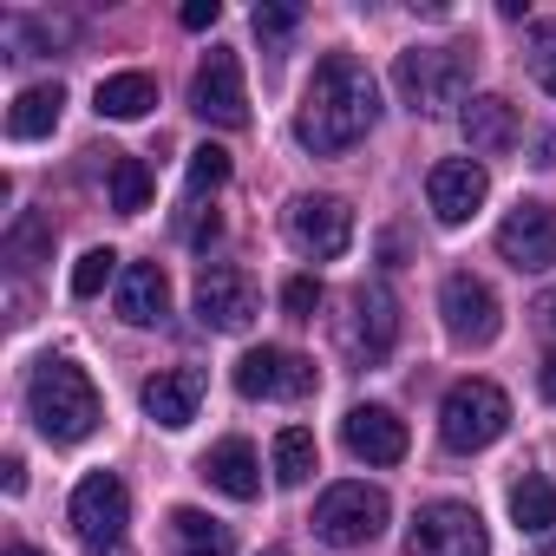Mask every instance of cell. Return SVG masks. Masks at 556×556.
Wrapping results in <instances>:
<instances>
[{"label":"cell","mask_w":556,"mask_h":556,"mask_svg":"<svg viewBox=\"0 0 556 556\" xmlns=\"http://www.w3.org/2000/svg\"><path fill=\"white\" fill-rule=\"evenodd\" d=\"M380 118V86L374 73L354 60V53H328L302 92V112H295V138L315 151V157H341L354 151Z\"/></svg>","instance_id":"obj_1"},{"label":"cell","mask_w":556,"mask_h":556,"mask_svg":"<svg viewBox=\"0 0 556 556\" xmlns=\"http://www.w3.org/2000/svg\"><path fill=\"white\" fill-rule=\"evenodd\" d=\"M27 413L53 445H79V439L99 432L105 400H99V387L79 361H40L34 380H27Z\"/></svg>","instance_id":"obj_2"},{"label":"cell","mask_w":556,"mask_h":556,"mask_svg":"<svg viewBox=\"0 0 556 556\" xmlns=\"http://www.w3.org/2000/svg\"><path fill=\"white\" fill-rule=\"evenodd\" d=\"M387 517H393V504H387V491L367 484V478L328 484V491L315 497V536L334 543V549H361V543H374V536L387 530Z\"/></svg>","instance_id":"obj_3"},{"label":"cell","mask_w":556,"mask_h":556,"mask_svg":"<svg viewBox=\"0 0 556 556\" xmlns=\"http://www.w3.org/2000/svg\"><path fill=\"white\" fill-rule=\"evenodd\" d=\"M510 432V400H504V387H491V380H458L452 393H445V406H439V439L452 445V452H484V445H497Z\"/></svg>","instance_id":"obj_4"},{"label":"cell","mask_w":556,"mask_h":556,"mask_svg":"<svg viewBox=\"0 0 556 556\" xmlns=\"http://www.w3.org/2000/svg\"><path fill=\"white\" fill-rule=\"evenodd\" d=\"M393 86L413 112H445V105H465V53L452 47H413L393 60Z\"/></svg>","instance_id":"obj_5"},{"label":"cell","mask_w":556,"mask_h":556,"mask_svg":"<svg viewBox=\"0 0 556 556\" xmlns=\"http://www.w3.org/2000/svg\"><path fill=\"white\" fill-rule=\"evenodd\" d=\"M406 549L413 556H491V536H484V517L458 497H439L413 517L406 530Z\"/></svg>","instance_id":"obj_6"},{"label":"cell","mask_w":556,"mask_h":556,"mask_svg":"<svg viewBox=\"0 0 556 556\" xmlns=\"http://www.w3.org/2000/svg\"><path fill=\"white\" fill-rule=\"evenodd\" d=\"M190 112L223 125V131H242L249 125V86H242V60L229 47H210L197 79H190Z\"/></svg>","instance_id":"obj_7"},{"label":"cell","mask_w":556,"mask_h":556,"mask_svg":"<svg viewBox=\"0 0 556 556\" xmlns=\"http://www.w3.org/2000/svg\"><path fill=\"white\" fill-rule=\"evenodd\" d=\"M66 517H73V530H79L86 549L125 543V523H131V491H125V478H118V471H92V478H79Z\"/></svg>","instance_id":"obj_8"},{"label":"cell","mask_w":556,"mask_h":556,"mask_svg":"<svg viewBox=\"0 0 556 556\" xmlns=\"http://www.w3.org/2000/svg\"><path fill=\"white\" fill-rule=\"evenodd\" d=\"M255 308H262V295H255V282H249V268H236V262H203V275H197V321H203V328L242 334V328L255 321Z\"/></svg>","instance_id":"obj_9"},{"label":"cell","mask_w":556,"mask_h":556,"mask_svg":"<svg viewBox=\"0 0 556 556\" xmlns=\"http://www.w3.org/2000/svg\"><path fill=\"white\" fill-rule=\"evenodd\" d=\"M439 315H445V334H452L458 348H491V341H497V328H504L491 282H478L471 268L445 275V289H439Z\"/></svg>","instance_id":"obj_10"},{"label":"cell","mask_w":556,"mask_h":556,"mask_svg":"<svg viewBox=\"0 0 556 556\" xmlns=\"http://www.w3.org/2000/svg\"><path fill=\"white\" fill-rule=\"evenodd\" d=\"M236 393L242 400H308L315 393V361L289 348H249L236 361Z\"/></svg>","instance_id":"obj_11"},{"label":"cell","mask_w":556,"mask_h":556,"mask_svg":"<svg viewBox=\"0 0 556 556\" xmlns=\"http://www.w3.org/2000/svg\"><path fill=\"white\" fill-rule=\"evenodd\" d=\"M497 255H504L517 275H543V268H556V210L536 203V197H523V203L497 223Z\"/></svg>","instance_id":"obj_12"},{"label":"cell","mask_w":556,"mask_h":556,"mask_svg":"<svg viewBox=\"0 0 556 556\" xmlns=\"http://www.w3.org/2000/svg\"><path fill=\"white\" fill-rule=\"evenodd\" d=\"M289 242L315 262H334L354 249V210L341 197H295L289 203Z\"/></svg>","instance_id":"obj_13"},{"label":"cell","mask_w":556,"mask_h":556,"mask_svg":"<svg viewBox=\"0 0 556 556\" xmlns=\"http://www.w3.org/2000/svg\"><path fill=\"white\" fill-rule=\"evenodd\" d=\"M484 197H491V177H484L478 157H445V164H432V177H426V203H432V216L452 223V229L471 223Z\"/></svg>","instance_id":"obj_14"},{"label":"cell","mask_w":556,"mask_h":556,"mask_svg":"<svg viewBox=\"0 0 556 556\" xmlns=\"http://www.w3.org/2000/svg\"><path fill=\"white\" fill-rule=\"evenodd\" d=\"M203 367H157L151 380H144V413L164 426V432H184L190 419H197V406H203Z\"/></svg>","instance_id":"obj_15"},{"label":"cell","mask_w":556,"mask_h":556,"mask_svg":"<svg viewBox=\"0 0 556 556\" xmlns=\"http://www.w3.org/2000/svg\"><path fill=\"white\" fill-rule=\"evenodd\" d=\"M393 341H400V302H393V289H380V282H367V289L354 295V321H348V348H354L361 361H387V354H393Z\"/></svg>","instance_id":"obj_16"},{"label":"cell","mask_w":556,"mask_h":556,"mask_svg":"<svg viewBox=\"0 0 556 556\" xmlns=\"http://www.w3.org/2000/svg\"><path fill=\"white\" fill-rule=\"evenodd\" d=\"M341 439H348V452L367 458V465H400V458H406V419H400L393 406H354L348 426H341Z\"/></svg>","instance_id":"obj_17"},{"label":"cell","mask_w":556,"mask_h":556,"mask_svg":"<svg viewBox=\"0 0 556 556\" xmlns=\"http://www.w3.org/2000/svg\"><path fill=\"white\" fill-rule=\"evenodd\" d=\"M164 315H170V275H164V262H131L118 275V321L157 328Z\"/></svg>","instance_id":"obj_18"},{"label":"cell","mask_w":556,"mask_h":556,"mask_svg":"<svg viewBox=\"0 0 556 556\" xmlns=\"http://www.w3.org/2000/svg\"><path fill=\"white\" fill-rule=\"evenodd\" d=\"M458 131H465V144H471L478 157H497V151L517 144V105L497 99V92H478V99H465Z\"/></svg>","instance_id":"obj_19"},{"label":"cell","mask_w":556,"mask_h":556,"mask_svg":"<svg viewBox=\"0 0 556 556\" xmlns=\"http://www.w3.org/2000/svg\"><path fill=\"white\" fill-rule=\"evenodd\" d=\"M203 478H210L223 497H236V504L262 497V458H255L249 439H223V445H210V452H203Z\"/></svg>","instance_id":"obj_20"},{"label":"cell","mask_w":556,"mask_h":556,"mask_svg":"<svg viewBox=\"0 0 556 556\" xmlns=\"http://www.w3.org/2000/svg\"><path fill=\"white\" fill-rule=\"evenodd\" d=\"M92 105H99V118H144L151 105H157V79L151 73H112V79H99V92H92Z\"/></svg>","instance_id":"obj_21"},{"label":"cell","mask_w":556,"mask_h":556,"mask_svg":"<svg viewBox=\"0 0 556 556\" xmlns=\"http://www.w3.org/2000/svg\"><path fill=\"white\" fill-rule=\"evenodd\" d=\"M60 112H66V92H60V86H27V92L8 105V138L34 144V138H47V131L60 125Z\"/></svg>","instance_id":"obj_22"},{"label":"cell","mask_w":556,"mask_h":556,"mask_svg":"<svg viewBox=\"0 0 556 556\" xmlns=\"http://www.w3.org/2000/svg\"><path fill=\"white\" fill-rule=\"evenodd\" d=\"M510 517H517L523 536H556V484L543 471H523L510 484Z\"/></svg>","instance_id":"obj_23"},{"label":"cell","mask_w":556,"mask_h":556,"mask_svg":"<svg viewBox=\"0 0 556 556\" xmlns=\"http://www.w3.org/2000/svg\"><path fill=\"white\" fill-rule=\"evenodd\" d=\"M170 530H177V549H184V556H236L229 523H216V517H210V510H197V504L170 510Z\"/></svg>","instance_id":"obj_24"},{"label":"cell","mask_w":556,"mask_h":556,"mask_svg":"<svg viewBox=\"0 0 556 556\" xmlns=\"http://www.w3.org/2000/svg\"><path fill=\"white\" fill-rule=\"evenodd\" d=\"M268 458H275V484L295 491V484L315 478V458H321V452H315V432H308V426H282V432H275V452H268Z\"/></svg>","instance_id":"obj_25"},{"label":"cell","mask_w":556,"mask_h":556,"mask_svg":"<svg viewBox=\"0 0 556 556\" xmlns=\"http://www.w3.org/2000/svg\"><path fill=\"white\" fill-rule=\"evenodd\" d=\"M112 210L118 216H144L151 210V164L144 157L112 151Z\"/></svg>","instance_id":"obj_26"},{"label":"cell","mask_w":556,"mask_h":556,"mask_svg":"<svg viewBox=\"0 0 556 556\" xmlns=\"http://www.w3.org/2000/svg\"><path fill=\"white\" fill-rule=\"evenodd\" d=\"M47 255H53V223L27 210V216L8 229V262H14V268H40Z\"/></svg>","instance_id":"obj_27"},{"label":"cell","mask_w":556,"mask_h":556,"mask_svg":"<svg viewBox=\"0 0 556 556\" xmlns=\"http://www.w3.org/2000/svg\"><path fill=\"white\" fill-rule=\"evenodd\" d=\"M112 275H125V268H118V249H86V255L73 262V295L92 302V295L112 282Z\"/></svg>","instance_id":"obj_28"},{"label":"cell","mask_w":556,"mask_h":556,"mask_svg":"<svg viewBox=\"0 0 556 556\" xmlns=\"http://www.w3.org/2000/svg\"><path fill=\"white\" fill-rule=\"evenodd\" d=\"M229 184V151L223 144H197L190 151V203L203 197V190H223Z\"/></svg>","instance_id":"obj_29"},{"label":"cell","mask_w":556,"mask_h":556,"mask_svg":"<svg viewBox=\"0 0 556 556\" xmlns=\"http://www.w3.org/2000/svg\"><path fill=\"white\" fill-rule=\"evenodd\" d=\"M530 73H536V86L556 99V21H536V27H530Z\"/></svg>","instance_id":"obj_30"},{"label":"cell","mask_w":556,"mask_h":556,"mask_svg":"<svg viewBox=\"0 0 556 556\" xmlns=\"http://www.w3.org/2000/svg\"><path fill=\"white\" fill-rule=\"evenodd\" d=\"M302 27V8H282V0H262V8H255V34L262 40H289Z\"/></svg>","instance_id":"obj_31"},{"label":"cell","mask_w":556,"mask_h":556,"mask_svg":"<svg viewBox=\"0 0 556 556\" xmlns=\"http://www.w3.org/2000/svg\"><path fill=\"white\" fill-rule=\"evenodd\" d=\"M282 308H289L295 321H315V308H321V282H315V275H295V282L282 289Z\"/></svg>","instance_id":"obj_32"},{"label":"cell","mask_w":556,"mask_h":556,"mask_svg":"<svg viewBox=\"0 0 556 556\" xmlns=\"http://www.w3.org/2000/svg\"><path fill=\"white\" fill-rule=\"evenodd\" d=\"M216 21H223L216 0H190V8H184V27H190V34H203V27H216Z\"/></svg>","instance_id":"obj_33"},{"label":"cell","mask_w":556,"mask_h":556,"mask_svg":"<svg viewBox=\"0 0 556 556\" xmlns=\"http://www.w3.org/2000/svg\"><path fill=\"white\" fill-rule=\"evenodd\" d=\"M0 484L21 497V491H27V465H21V458H8V465H0Z\"/></svg>","instance_id":"obj_34"},{"label":"cell","mask_w":556,"mask_h":556,"mask_svg":"<svg viewBox=\"0 0 556 556\" xmlns=\"http://www.w3.org/2000/svg\"><path fill=\"white\" fill-rule=\"evenodd\" d=\"M536 387H543V400H556V348L543 354V367H536Z\"/></svg>","instance_id":"obj_35"},{"label":"cell","mask_w":556,"mask_h":556,"mask_svg":"<svg viewBox=\"0 0 556 556\" xmlns=\"http://www.w3.org/2000/svg\"><path fill=\"white\" fill-rule=\"evenodd\" d=\"M536 321H543V328H549V334H556V289H549V295H543V302H536Z\"/></svg>","instance_id":"obj_36"},{"label":"cell","mask_w":556,"mask_h":556,"mask_svg":"<svg viewBox=\"0 0 556 556\" xmlns=\"http://www.w3.org/2000/svg\"><path fill=\"white\" fill-rule=\"evenodd\" d=\"M92 556H131V549H125V543H105V549H92Z\"/></svg>","instance_id":"obj_37"},{"label":"cell","mask_w":556,"mask_h":556,"mask_svg":"<svg viewBox=\"0 0 556 556\" xmlns=\"http://www.w3.org/2000/svg\"><path fill=\"white\" fill-rule=\"evenodd\" d=\"M8 556H47V549H27V543H14V549H8Z\"/></svg>","instance_id":"obj_38"},{"label":"cell","mask_w":556,"mask_h":556,"mask_svg":"<svg viewBox=\"0 0 556 556\" xmlns=\"http://www.w3.org/2000/svg\"><path fill=\"white\" fill-rule=\"evenodd\" d=\"M262 556H289V549H282V543H268V549H262Z\"/></svg>","instance_id":"obj_39"}]
</instances>
